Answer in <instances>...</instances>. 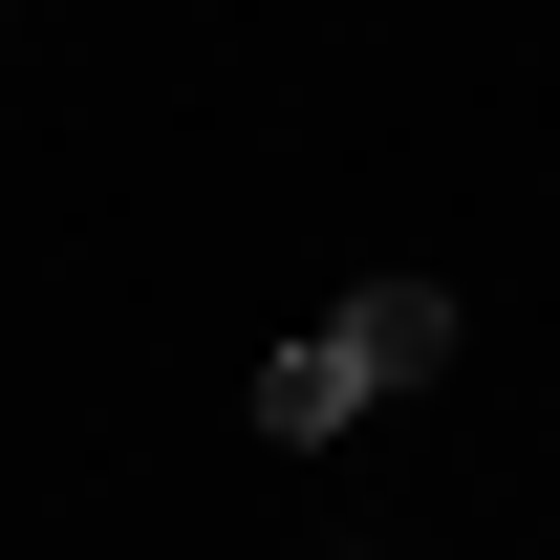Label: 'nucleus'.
Returning <instances> with one entry per match:
<instances>
[{"instance_id": "nucleus-2", "label": "nucleus", "mask_w": 560, "mask_h": 560, "mask_svg": "<svg viewBox=\"0 0 560 560\" xmlns=\"http://www.w3.org/2000/svg\"><path fill=\"white\" fill-rule=\"evenodd\" d=\"M259 431H280V453H324V431H366V388H346V346H324V324H302V346L259 366Z\"/></svg>"}, {"instance_id": "nucleus-1", "label": "nucleus", "mask_w": 560, "mask_h": 560, "mask_svg": "<svg viewBox=\"0 0 560 560\" xmlns=\"http://www.w3.org/2000/svg\"><path fill=\"white\" fill-rule=\"evenodd\" d=\"M324 346H346V388L388 410V388L453 366V280H346V302H324Z\"/></svg>"}]
</instances>
